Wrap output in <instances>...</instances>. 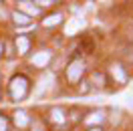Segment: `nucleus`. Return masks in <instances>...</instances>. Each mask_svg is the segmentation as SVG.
Returning <instances> with one entry per match:
<instances>
[{"label": "nucleus", "instance_id": "1", "mask_svg": "<svg viewBox=\"0 0 133 131\" xmlns=\"http://www.w3.org/2000/svg\"><path fill=\"white\" fill-rule=\"evenodd\" d=\"M8 89H10V97L14 99V101L24 99L26 93H28V79H26L24 75H16V77H12Z\"/></svg>", "mask_w": 133, "mask_h": 131}, {"label": "nucleus", "instance_id": "2", "mask_svg": "<svg viewBox=\"0 0 133 131\" xmlns=\"http://www.w3.org/2000/svg\"><path fill=\"white\" fill-rule=\"evenodd\" d=\"M83 73H85V63L83 61H73V63L69 65V69H66V77H69L71 83H77L83 77Z\"/></svg>", "mask_w": 133, "mask_h": 131}, {"label": "nucleus", "instance_id": "3", "mask_svg": "<svg viewBox=\"0 0 133 131\" xmlns=\"http://www.w3.org/2000/svg\"><path fill=\"white\" fill-rule=\"evenodd\" d=\"M12 117H14V119H12V121H14V125H16V127H20V129H22V127H28V123H30L28 113H26V111H22V109L14 111V115H12Z\"/></svg>", "mask_w": 133, "mask_h": 131}, {"label": "nucleus", "instance_id": "4", "mask_svg": "<svg viewBox=\"0 0 133 131\" xmlns=\"http://www.w3.org/2000/svg\"><path fill=\"white\" fill-rule=\"evenodd\" d=\"M49 61H50V53H49V50H41V53H34L32 65H36V67H46V65H49Z\"/></svg>", "mask_w": 133, "mask_h": 131}, {"label": "nucleus", "instance_id": "5", "mask_svg": "<svg viewBox=\"0 0 133 131\" xmlns=\"http://www.w3.org/2000/svg\"><path fill=\"white\" fill-rule=\"evenodd\" d=\"M49 119H50L52 123H58V125H61V123H65V121H66V115H65V111H63L61 107H52V109H50Z\"/></svg>", "mask_w": 133, "mask_h": 131}, {"label": "nucleus", "instance_id": "6", "mask_svg": "<svg viewBox=\"0 0 133 131\" xmlns=\"http://www.w3.org/2000/svg\"><path fill=\"white\" fill-rule=\"evenodd\" d=\"M111 75H113V79H115L117 83H127V75H125V71H123L121 65H113L111 67Z\"/></svg>", "mask_w": 133, "mask_h": 131}, {"label": "nucleus", "instance_id": "7", "mask_svg": "<svg viewBox=\"0 0 133 131\" xmlns=\"http://www.w3.org/2000/svg\"><path fill=\"white\" fill-rule=\"evenodd\" d=\"M16 49H18V55H26L28 49H30V41L26 36H18L16 38Z\"/></svg>", "mask_w": 133, "mask_h": 131}, {"label": "nucleus", "instance_id": "8", "mask_svg": "<svg viewBox=\"0 0 133 131\" xmlns=\"http://www.w3.org/2000/svg\"><path fill=\"white\" fill-rule=\"evenodd\" d=\"M12 20H14V24H18V26L30 24V16L24 14V12H14V14H12Z\"/></svg>", "mask_w": 133, "mask_h": 131}, {"label": "nucleus", "instance_id": "9", "mask_svg": "<svg viewBox=\"0 0 133 131\" xmlns=\"http://www.w3.org/2000/svg\"><path fill=\"white\" fill-rule=\"evenodd\" d=\"M105 121V111H93L89 117H87V123H103Z\"/></svg>", "mask_w": 133, "mask_h": 131}, {"label": "nucleus", "instance_id": "10", "mask_svg": "<svg viewBox=\"0 0 133 131\" xmlns=\"http://www.w3.org/2000/svg\"><path fill=\"white\" fill-rule=\"evenodd\" d=\"M61 20H63V14H58V12H57V14H52V16H46L42 24H44V26H57Z\"/></svg>", "mask_w": 133, "mask_h": 131}, {"label": "nucleus", "instance_id": "11", "mask_svg": "<svg viewBox=\"0 0 133 131\" xmlns=\"http://www.w3.org/2000/svg\"><path fill=\"white\" fill-rule=\"evenodd\" d=\"M20 6L24 10H28L30 14H38V6H32V2H20Z\"/></svg>", "mask_w": 133, "mask_h": 131}, {"label": "nucleus", "instance_id": "12", "mask_svg": "<svg viewBox=\"0 0 133 131\" xmlns=\"http://www.w3.org/2000/svg\"><path fill=\"white\" fill-rule=\"evenodd\" d=\"M0 131H8V119L4 115H0Z\"/></svg>", "mask_w": 133, "mask_h": 131}, {"label": "nucleus", "instance_id": "13", "mask_svg": "<svg viewBox=\"0 0 133 131\" xmlns=\"http://www.w3.org/2000/svg\"><path fill=\"white\" fill-rule=\"evenodd\" d=\"M81 91H83V93H87V91H89V87H87V83H83V85H81Z\"/></svg>", "mask_w": 133, "mask_h": 131}, {"label": "nucleus", "instance_id": "14", "mask_svg": "<svg viewBox=\"0 0 133 131\" xmlns=\"http://www.w3.org/2000/svg\"><path fill=\"white\" fill-rule=\"evenodd\" d=\"M89 131H103L101 127H93V129H89Z\"/></svg>", "mask_w": 133, "mask_h": 131}, {"label": "nucleus", "instance_id": "15", "mask_svg": "<svg viewBox=\"0 0 133 131\" xmlns=\"http://www.w3.org/2000/svg\"><path fill=\"white\" fill-rule=\"evenodd\" d=\"M34 131H44V129H42V127H36V129H34Z\"/></svg>", "mask_w": 133, "mask_h": 131}, {"label": "nucleus", "instance_id": "16", "mask_svg": "<svg viewBox=\"0 0 133 131\" xmlns=\"http://www.w3.org/2000/svg\"><path fill=\"white\" fill-rule=\"evenodd\" d=\"M2 50H4V47H2V44H0V53H2Z\"/></svg>", "mask_w": 133, "mask_h": 131}]
</instances>
